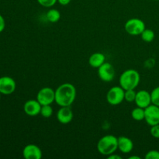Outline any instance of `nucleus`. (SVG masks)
<instances>
[{"label":"nucleus","instance_id":"1","mask_svg":"<svg viewBox=\"0 0 159 159\" xmlns=\"http://www.w3.org/2000/svg\"><path fill=\"white\" fill-rule=\"evenodd\" d=\"M76 89L71 83H63L55 90V102L60 107H71L76 98Z\"/></svg>","mask_w":159,"mask_h":159},{"label":"nucleus","instance_id":"2","mask_svg":"<svg viewBox=\"0 0 159 159\" xmlns=\"http://www.w3.org/2000/svg\"><path fill=\"white\" fill-rule=\"evenodd\" d=\"M141 81V75L135 69H127L120 75L119 79L120 85L124 90L135 89Z\"/></svg>","mask_w":159,"mask_h":159},{"label":"nucleus","instance_id":"3","mask_svg":"<svg viewBox=\"0 0 159 159\" xmlns=\"http://www.w3.org/2000/svg\"><path fill=\"white\" fill-rule=\"evenodd\" d=\"M118 149V138L112 134L105 135L99 140L97 150L101 155L109 156Z\"/></svg>","mask_w":159,"mask_h":159},{"label":"nucleus","instance_id":"4","mask_svg":"<svg viewBox=\"0 0 159 159\" xmlns=\"http://www.w3.org/2000/svg\"><path fill=\"white\" fill-rule=\"evenodd\" d=\"M145 23L142 20L138 18H132L127 20L124 25L126 32L131 36H138L145 30Z\"/></svg>","mask_w":159,"mask_h":159},{"label":"nucleus","instance_id":"5","mask_svg":"<svg viewBox=\"0 0 159 159\" xmlns=\"http://www.w3.org/2000/svg\"><path fill=\"white\" fill-rule=\"evenodd\" d=\"M125 90L120 86H113L109 89L107 94V100L112 106H117L122 103L124 100Z\"/></svg>","mask_w":159,"mask_h":159},{"label":"nucleus","instance_id":"6","mask_svg":"<svg viewBox=\"0 0 159 159\" xmlns=\"http://www.w3.org/2000/svg\"><path fill=\"white\" fill-rule=\"evenodd\" d=\"M37 99L41 106L51 105L55 102V91L50 87H43L37 93Z\"/></svg>","mask_w":159,"mask_h":159},{"label":"nucleus","instance_id":"7","mask_svg":"<svg viewBox=\"0 0 159 159\" xmlns=\"http://www.w3.org/2000/svg\"><path fill=\"white\" fill-rule=\"evenodd\" d=\"M144 120L151 127L159 124V107L151 104L144 109Z\"/></svg>","mask_w":159,"mask_h":159},{"label":"nucleus","instance_id":"8","mask_svg":"<svg viewBox=\"0 0 159 159\" xmlns=\"http://www.w3.org/2000/svg\"><path fill=\"white\" fill-rule=\"evenodd\" d=\"M98 75L99 79L105 82H110L115 77V69L109 62H105L98 68Z\"/></svg>","mask_w":159,"mask_h":159},{"label":"nucleus","instance_id":"9","mask_svg":"<svg viewBox=\"0 0 159 159\" xmlns=\"http://www.w3.org/2000/svg\"><path fill=\"white\" fill-rule=\"evenodd\" d=\"M16 83L12 78L2 76L0 78V93L3 95H10L15 92Z\"/></svg>","mask_w":159,"mask_h":159},{"label":"nucleus","instance_id":"10","mask_svg":"<svg viewBox=\"0 0 159 159\" xmlns=\"http://www.w3.org/2000/svg\"><path fill=\"white\" fill-rule=\"evenodd\" d=\"M23 155L26 159H40L43 156V153L39 146L30 144L23 148Z\"/></svg>","mask_w":159,"mask_h":159},{"label":"nucleus","instance_id":"11","mask_svg":"<svg viewBox=\"0 0 159 159\" xmlns=\"http://www.w3.org/2000/svg\"><path fill=\"white\" fill-rule=\"evenodd\" d=\"M134 102L137 105V107L145 109L146 107H148V106H150L152 104L151 93H149L148 91L144 89L137 92Z\"/></svg>","mask_w":159,"mask_h":159},{"label":"nucleus","instance_id":"12","mask_svg":"<svg viewBox=\"0 0 159 159\" xmlns=\"http://www.w3.org/2000/svg\"><path fill=\"white\" fill-rule=\"evenodd\" d=\"M41 104L37 101V99H30L26 101L23 106V110L25 113L30 116H36L40 113Z\"/></svg>","mask_w":159,"mask_h":159},{"label":"nucleus","instance_id":"13","mask_svg":"<svg viewBox=\"0 0 159 159\" xmlns=\"http://www.w3.org/2000/svg\"><path fill=\"white\" fill-rule=\"evenodd\" d=\"M74 113L70 107H61L57 113V119L61 124H68L71 122Z\"/></svg>","mask_w":159,"mask_h":159},{"label":"nucleus","instance_id":"14","mask_svg":"<svg viewBox=\"0 0 159 159\" xmlns=\"http://www.w3.org/2000/svg\"><path fill=\"white\" fill-rule=\"evenodd\" d=\"M134 148V142L130 138L125 136L118 138V149L122 153L128 154L132 152Z\"/></svg>","mask_w":159,"mask_h":159},{"label":"nucleus","instance_id":"15","mask_svg":"<svg viewBox=\"0 0 159 159\" xmlns=\"http://www.w3.org/2000/svg\"><path fill=\"white\" fill-rule=\"evenodd\" d=\"M106 62V56L102 53L96 52L92 54L89 58V64L92 68H99Z\"/></svg>","mask_w":159,"mask_h":159},{"label":"nucleus","instance_id":"16","mask_svg":"<svg viewBox=\"0 0 159 159\" xmlns=\"http://www.w3.org/2000/svg\"><path fill=\"white\" fill-rule=\"evenodd\" d=\"M46 17L49 22L52 23H55L58 22L61 19L60 11L56 9H51L47 12Z\"/></svg>","mask_w":159,"mask_h":159},{"label":"nucleus","instance_id":"17","mask_svg":"<svg viewBox=\"0 0 159 159\" xmlns=\"http://www.w3.org/2000/svg\"><path fill=\"white\" fill-rule=\"evenodd\" d=\"M131 116L134 120L141 121L144 120V109L137 107L133 109L131 112Z\"/></svg>","mask_w":159,"mask_h":159},{"label":"nucleus","instance_id":"18","mask_svg":"<svg viewBox=\"0 0 159 159\" xmlns=\"http://www.w3.org/2000/svg\"><path fill=\"white\" fill-rule=\"evenodd\" d=\"M141 36L142 40H144V42H146V43H151V42L153 41L154 39H155V32H154L152 30L146 29V28L145 30L143 31L142 34H141Z\"/></svg>","mask_w":159,"mask_h":159},{"label":"nucleus","instance_id":"19","mask_svg":"<svg viewBox=\"0 0 159 159\" xmlns=\"http://www.w3.org/2000/svg\"><path fill=\"white\" fill-rule=\"evenodd\" d=\"M53 113L54 111L51 105H43L41 107L40 114L44 118H50L53 115Z\"/></svg>","mask_w":159,"mask_h":159},{"label":"nucleus","instance_id":"20","mask_svg":"<svg viewBox=\"0 0 159 159\" xmlns=\"http://www.w3.org/2000/svg\"><path fill=\"white\" fill-rule=\"evenodd\" d=\"M136 94L137 93L135 92L134 89L125 90V93H124V100L129 102H134L135 98H136Z\"/></svg>","mask_w":159,"mask_h":159},{"label":"nucleus","instance_id":"21","mask_svg":"<svg viewBox=\"0 0 159 159\" xmlns=\"http://www.w3.org/2000/svg\"><path fill=\"white\" fill-rule=\"evenodd\" d=\"M152 96V103L159 107V86L154 89L151 93Z\"/></svg>","mask_w":159,"mask_h":159},{"label":"nucleus","instance_id":"22","mask_svg":"<svg viewBox=\"0 0 159 159\" xmlns=\"http://www.w3.org/2000/svg\"><path fill=\"white\" fill-rule=\"evenodd\" d=\"M37 1L40 6H43L45 8H50L55 5L57 0H37Z\"/></svg>","mask_w":159,"mask_h":159},{"label":"nucleus","instance_id":"23","mask_svg":"<svg viewBox=\"0 0 159 159\" xmlns=\"http://www.w3.org/2000/svg\"><path fill=\"white\" fill-rule=\"evenodd\" d=\"M145 159H159V152L157 150H151L146 153Z\"/></svg>","mask_w":159,"mask_h":159},{"label":"nucleus","instance_id":"24","mask_svg":"<svg viewBox=\"0 0 159 159\" xmlns=\"http://www.w3.org/2000/svg\"><path fill=\"white\" fill-rule=\"evenodd\" d=\"M150 132L153 138L159 139V124H156V125L152 126Z\"/></svg>","mask_w":159,"mask_h":159},{"label":"nucleus","instance_id":"25","mask_svg":"<svg viewBox=\"0 0 159 159\" xmlns=\"http://www.w3.org/2000/svg\"><path fill=\"white\" fill-rule=\"evenodd\" d=\"M5 27H6V22H5V20L2 16L0 14V33H2L4 30Z\"/></svg>","mask_w":159,"mask_h":159},{"label":"nucleus","instance_id":"26","mask_svg":"<svg viewBox=\"0 0 159 159\" xmlns=\"http://www.w3.org/2000/svg\"><path fill=\"white\" fill-rule=\"evenodd\" d=\"M71 0H57V2L61 4V6H67L71 2Z\"/></svg>","mask_w":159,"mask_h":159},{"label":"nucleus","instance_id":"27","mask_svg":"<svg viewBox=\"0 0 159 159\" xmlns=\"http://www.w3.org/2000/svg\"><path fill=\"white\" fill-rule=\"evenodd\" d=\"M107 158H108V159H121L122 158V157L120 156V155H116V154L113 153V154H112V155L107 156Z\"/></svg>","mask_w":159,"mask_h":159},{"label":"nucleus","instance_id":"28","mask_svg":"<svg viewBox=\"0 0 159 159\" xmlns=\"http://www.w3.org/2000/svg\"><path fill=\"white\" fill-rule=\"evenodd\" d=\"M129 159H141V158L139 156H135V155H134V156L129 157Z\"/></svg>","mask_w":159,"mask_h":159},{"label":"nucleus","instance_id":"29","mask_svg":"<svg viewBox=\"0 0 159 159\" xmlns=\"http://www.w3.org/2000/svg\"><path fill=\"white\" fill-rule=\"evenodd\" d=\"M1 95H2V93H0V98H1Z\"/></svg>","mask_w":159,"mask_h":159},{"label":"nucleus","instance_id":"30","mask_svg":"<svg viewBox=\"0 0 159 159\" xmlns=\"http://www.w3.org/2000/svg\"><path fill=\"white\" fill-rule=\"evenodd\" d=\"M155 1H159V0H155Z\"/></svg>","mask_w":159,"mask_h":159}]
</instances>
